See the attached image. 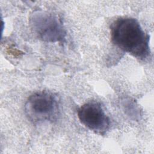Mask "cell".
<instances>
[{
	"mask_svg": "<svg viewBox=\"0 0 154 154\" xmlns=\"http://www.w3.org/2000/svg\"><path fill=\"white\" fill-rule=\"evenodd\" d=\"M111 41L123 51L140 60L150 54L149 36L137 20L132 17H119L110 26Z\"/></svg>",
	"mask_w": 154,
	"mask_h": 154,
	"instance_id": "obj_1",
	"label": "cell"
},
{
	"mask_svg": "<svg viewBox=\"0 0 154 154\" xmlns=\"http://www.w3.org/2000/svg\"><path fill=\"white\" fill-rule=\"evenodd\" d=\"M25 113L33 123L54 122L60 114L57 97L50 91H38L30 95L25 104Z\"/></svg>",
	"mask_w": 154,
	"mask_h": 154,
	"instance_id": "obj_2",
	"label": "cell"
},
{
	"mask_svg": "<svg viewBox=\"0 0 154 154\" xmlns=\"http://www.w3.org/2000/svg\"><path fill=\"white\" fill-rule=\"evenodd\" d=\"M29 24L34 32L44 42H61L65 39L66 29L56 14L46 11H35L29 17Z\"/></svg>",
	"mask_w": 154,
	"mask_h": 154,
	"instance_id": "obj_3",
	"label": "cell"
},
{
	"mask_svg": "<svg viewBox=\"0 0 154 154\" xmlns=\"http://www.w3.org/2000/svg\"><path fill=\"white\" fill-rule=\"evenodd\" d=\"M80 122L90 130L99 135H104L110 126V120L101 104L90 101L82 105L78 111Z\"/></svg>",
	"mask_w": 154,
	"mask_h": 154,
	"instance_id": "obj_4",
	"label": "cell"
}]
</instances>
